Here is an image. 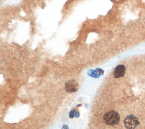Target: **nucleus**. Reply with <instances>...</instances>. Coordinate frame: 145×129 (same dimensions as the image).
I'll list each match as a JSON object with an SVG mask.
<instances>
[{
	"label": "nucleus",
	"mask_w": 145,
	"mask_h": 129,
	"mask_svg": "<svg viewBox=\"0 0 145 129\" xmlns=\"http://www.w3.org/2000/svg\"><path fill=\"white\" fill-rule=\"evenodd\" d=\"M103 118L104 122L107 125L114 126L119 123L120 116L119 114L116 111L111 110L104 114Z\"/></svg>",
	"instance_id": "1"
},
{
	"label": "nucleus",
	"mask_w": 145,
	"mask_h": 129,
	"mask_svg": "<svg viewBox=\"0 0 145 129\" xmlns=\"http://www.w3.org/2000/svg\"><path fill=\"white\" fill-rule=\"evenodd\" d=\"M140 124V121L137 117L130 114L124 119V125L127 129H134Z\"/></svg>",
	"instance_id": "2"
},
{
	"label": "nucleus",
	"mask_w": 145,
	"mask_h": 129,
	"mask_svg": "<svg viewBox=\"0 0 145 129\" xmlns=\"http://www.w3.org/2000/svg\"><path fill=\"white\" fill-rule=\"evenodd\" d=\"M79 84L74 79L68 81L65 83V86L66 91L69 93L77 92L79 89Z\"/></svg>",
	"instance_id": "3"
},
{
	"label": "nucleus",
	"mask_w": 145,
	"mask_h": 129,
	"mask_svg": "<svg viewBox=\"0 0 145 129\" xmlns=\"http://www.w3.org/2000/svg\"><path fill=\"white\" fill-rule=\"evenodd\" d=\"M126 68L123 64H120L116 66L114 71V77L115 78H120L123 77L125 74Z\"/></svg>",
	"instance_id": "4"
},
{
	"label": "nucleus",
	"mask_w": 145,
	"mask_h": 129,
	"mask_svg": "<svg viewBox=\"0 0 145 129\" xmlns=\"http://www.w3.org/2000/svg\"><path fill=\"white\" fill-rule=\"evenodd\" d=\"M76 111H75V110H72L71 111V112L70 113V117L71 118H72V117H74L75 115H76Z\"/></svg>",
	"instance_id": "5"
}]
</instances>
